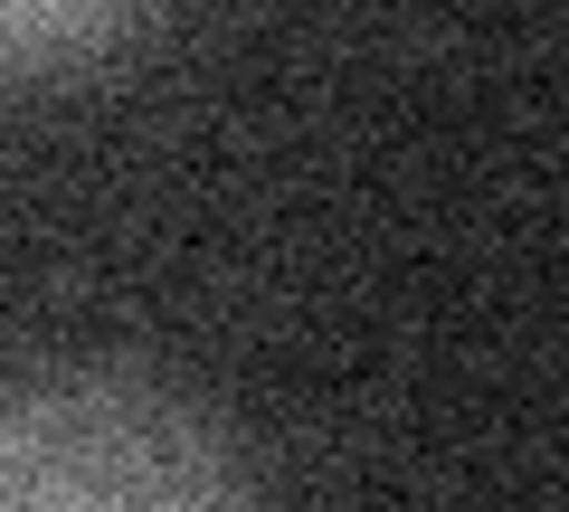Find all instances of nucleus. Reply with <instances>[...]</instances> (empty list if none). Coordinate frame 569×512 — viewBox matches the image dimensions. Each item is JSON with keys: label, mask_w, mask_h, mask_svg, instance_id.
Listing matches in <instances>:
<instances>
[{"label": "nucleus", "mask_w": 569, "mask_h": 512, "mask_svg": "<svg viewBox=\"0 0 569 512\" xmlns=\"http://www.w3.org/2000/svg\"><path fill=\"white\" fill-rule=\"evenodd\" d=\"M0 512H266L238 436L123 361L0 380Z\"/></svg>", "instance_id": "nucleus-1"}, {"label": "nucleus", "mask_w": 569, "mask_h": 512, "mask_svg": "<svg viewBox=\"0 0 569 512\" xmlns=\"http://www.w3.org/2000/svg\"><path fill=\"white\" fill-rule=\"evenodd\" d=\"M152 0H0V86H58L104 67Z\"/></svg>", "instance_id": "nucleus-2"}]
</instances>
